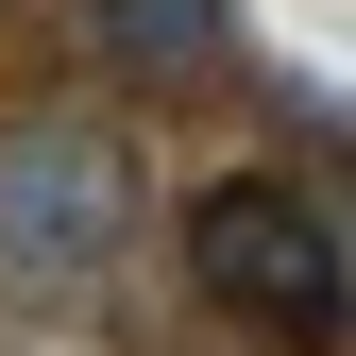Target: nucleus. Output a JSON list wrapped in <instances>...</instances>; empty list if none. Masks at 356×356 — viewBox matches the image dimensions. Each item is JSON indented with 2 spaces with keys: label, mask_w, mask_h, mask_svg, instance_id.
<instances>
[{
  "label": "nucleus",
  "mask_w": 356,
  "mask_h": 356,
  "mask_svg": "<svg viewBox=\"0 0 356 356\" xmlns=\"http://www.w3.org/2000/svg\"><path fill=\"white\" fill-rule=\"evenodd\" d=\"M136 254V136L102 102H17L0 119V305H85Z\"/></svg>",
  "instance_id": "obj_1"
},
{
  "label": "nucleus",
  "mask_w": 356,
  "mask_h": 356,
  "mask_svg": "<svg viewBox=\"0 0 356 356\" xmlns=\"http://www.w3.org/2000/svg\"><path fill=\"white\" fill-rule=\"evenodd\" d=\"M187 289L238 339H272V356L356 339V254H339V220L305 204L289 170H220V187L187 204Z\"/></svg>",
  "instance_id": "obj_2"
},
{
  "label": "nucleus",
  "mask_w": 356,
  "mask_h": 356,
  "mask_svg": "<svg viewBox=\"0 0 356 356\" xmlns=\"http://www.w3.org/2000/svg\"><path fill=\"white\" fill-rule=\"evenodd\" d=\"M102 17V51H136V68H220V0H85Z\"/></svg>",
  "instance_id": "obj_3"
}]
</instances>
